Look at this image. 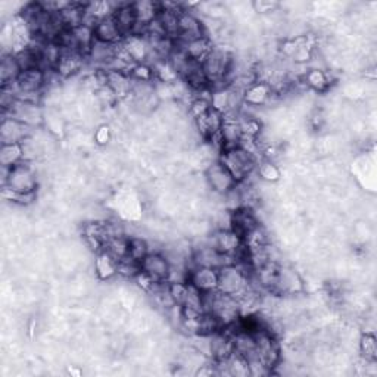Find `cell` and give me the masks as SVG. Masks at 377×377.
I'll return each instance as SVG.
<instances>
[{
	"mask_svg": "<svg viewBox=\"0 0 377 377\" xmlns=\"http://www.w3.org/2000/svg\"><path fill=\"white\" fill-rule=\"evenodd\" d=\"M94 274L99 280H111L112 277L118 276V261L106 251H102L94 255Z\"/></svg>",
	"mask_w": 377,
	"mask_h": 377,
	"instance_id": "ac0fdd59",
	"label": "cell"
},
{
	"mask_svg": "<svg viewBox=\"0 0 377 377\" xmlns=\"http://www.w3.org/2000/svg\"><path fill=\"white\" fill-rule=\"evenodd\" d=\"M208 243L211 246H214L220 254L231 256L234 259V264H236V256H238V254L240 252L243 246L240 236L236 231H233L231 229L229 230L217 229L208 239Z\"/></svg>",
	"mask_w": 377,
	"mask_h": 377,
	"instance_id": "52a82bcc",
	"label": "cell"
},
{
	"mask_svg": "<svg viewBox=\"0 0 377 377\" xmlns=\"http://www.w3.org/2000/svg\"><path fill=\"white\" fill-rule=\"evenodd\" d=\"M21 68L17 62V58L14 53H3L2 62H0V80H2V86H8L15 82L21 76Z\"/></svg>",
	"mask_w": 377,
	"mask_h": 377,
	"instance_id": "44dd1931",
	"label": "cell"
},
{
	"mask_svg": "<svg viewBox=\"0 0 377 377\" xmlns=\"http://www.w3.org/2000/svg\"><path fill=\"white\" fill-rule=\"evenodd\" d=\"M259 179L265 183H276L280 180V170L276 164L271 162L270 159H263L256 164L255 168Z\"/></svg>",
	"mask_w": 377,
	"mask_h": 377,
	"instance_id": "4316f807",
	"label": "cell"
},
{
	"mask_svg": "<svg viewBox=\"0 0 377 377\" xmlns=\"http://www.w3.org/2000/svg\"><path fill=\"white\" fill-rule=\"evenodd\" d=\"M137 21V27H148L152 21H155L159 15V3L141 0V2L132 3Z\"/></svg>",
	"mask_w": 377,
	"mask_h": 377,
	"instance_id": "ffe728a7",
	"label": "cell"
},
{
	"mask_svg": "<svg viewBox=\"0 0 377 377\" xmlns=\"http://www.w3.org/2000/svg\"><path fill=\"white\" fill-rule=\"evenodd\" d=\"M111 139V130L108 125H100L96 133H94V140H96L98 145H106Z\"/></svg>",
	"mask_w": 377,
	"mask_h": 377,
	"instance_id": "f546056e",
	"label": "cell"
},
{
	"mask_svg": "<svg viewBox=\"0 0 377 377\" xmlns=\"http://www.w3.org/2000/svg\"><path fill=\"white\" fill-rule=\"evenodd\" d=\"M301 78L305 87H310L311 90H315V91H324L330 87V85H332L327 71L320 68L308 69Z\"/></svg>",
	"mask_w": 377,
	"mask_h": 377,
	"instance_id": "7402d4cb",
	"label": "cell"
},
{
	"mask_svg": "<svg viewBox=\"0 0 377 377\" xmlns=\"http://www.w3.org/2000/svg\"><path fill=\"white\" fill-rule=\"evenodd\" d=\"M150 252L152 251L149 247V243L143 238H139V236L128 238V256L134 259L136 263L140 264Z\"/></svg>",
	"mask_w": 377,
	"mask_h": 377,
	"instance_id": "d4e9b609",
	"label": "cell"
},
{
	"mask_svg": "<svg viewBox=\"0 0 377 377\" xmlns=\"http://www.w3.org/2000/svg\"><path fill=\"white\" fill-rule=\"evenodd\" d=\"M273 94H274L273 89H271L267 82L255 81L251 86H247L243 90V102H245V106L259 108V106H264L271 99Z\"/></svg>",
	"mask_w": 377,
	"mask_h": 377,
	"instance_id": "4fadbf2b",
	"label": "cell"
},
{
	"mask_svg": "<svg viewBox=\"0 0 377 377\" xmlns=\"http://www.w3.org/2000/svg\"><path fill=\"white\" fill-rule=\"evenodd\" d=\"M360 352L364 361H377V340L371 332H365L360 339Z\"/></svg>",
	"mask_w": 377,
	"mask_h": 377,
	"instance_id": "484cf974",
	"label": "cell"
},
{
	"mask_svg": "<svg viewBox=\"0 0 377 377\" xmlns=\"http://www.w3.org/2000/svg\"><path fill=\"white\" fill-rule=\"evenodd\" d=\"M30 127L22 124L12 116H3L2 127H0V139L2 145L6 143H24L28 139Z\"/></svg>",
	"mask_w": 377,
	"mask_h": 377,
	"instance_id": "7c38bea8",
	"label": "cell"
},
{
	"mask_svg": "<svg viewBox=\"0 0 377 377\" xmlns=\"http://www.w3.org/2000/svg\"><path fill=\"white\" fill-rule=\"evenodd\" d=\"M118 28L123 33L124 39L128 37V35H133L137 27V21L136 15L133 10L132 3H118L115 5V10L112 14Z\"/></svg>",
	"mask_w": 377,
	"mask_h": 377,
	"instance_id": "9a60e30c",
	"label": "cell"
},
{
	"mask_svg": "<svg viewBox=\"0 0 377 377\" xmlns=\"http://www.w3.org/2000/svg\"><path fill=\"white\" fill-rule=\"evenodd\" d=\"M304 290L305 285L298 271L288 265H279L274 285L270 293L280 295V297H295V295H301Z\"/></svg>",
	"mask_w": 377,
	"mask_h": 377,
	"instance_id": "277c9868",
	"label": "cell"
},
{
	"mask_svg": "<svg viewBox=\"0 0 377 377\" xmlns=\"http://www.w3.org/2000/svg\"><path fill=\"white\" fill-rule=\"evenodd\" d=\"M188 283L202 293L214 292L218 288V270L207 267H191Z\"/></svg>",
	"mask_w": 377,
	"mask_h": 377,
	"instance_id": "30bf717a",
	"label": "cell"
},
{
	"mask_svg": "<svg viewBox=\"0 0 377 377\" xmlns=\"http://www.w3.org/2000/svg\"><path fill=\"white\" fill-rule=\"evenodd\" d=\"M252 268L243 264H230L218 270V288L221 293L236 298L249 286V273Z\"/></svg>",
	"mask_w": 377,
	"mask_h": 377,
	"instance_id": "7a4b0ae2",
	"label": "cell"
},
{
	"mask_svg": "<svg viewBox=\"0 0 377 377\" xmlns=\"http://www.w3.org/2000/svg\"><path fill=\"white\" fill-rule=\"evenodd\" d=\"M177 44H180V43H177ZM180 46L183 47L187 56L198 64H202L208 58V55L212 52V49H214L208 35H204V37H199L196 40H192V42H188L186 44H180Z\"/></svg>",
	"mask_w": 377,
	"mask_h": 377,
	"instance_id": "d6986e66",
	"label": "cell"
},
{
	"mask_svg": "<svg viewBox=\"0 0 377 377\" xmlns=\"http://www.w3.org/2000/svg\"><path fill=\"white\" fill-rule=\"evenodd\" d=\"M218 161L227 168L238 184L249 179L256 168V164L259 162L252 153L240 146L221 150Z\"/></svg>",
	"mask_w": 377,
	"mask_h": 377,
	"instance_id": "6da1fadb",
	"label": "cell"
},
{
	"mask_svg": "<svg viewBox=\"0 0 377 377\" xmlns=\"http://www.w3.org/2000/svg\"><path fill=\"white\" fill-rule=\"evenodd\" d=\"M141 271L148 274L155 283H165L170 276V263L162 252H150L140 263Z\"/></svg>",
	"mask_w": 377,
	"mask_h": 377,
	"instance_id": "ba28073f",
	"label": "cell"
},
{
	"mask_svg": "<svg viewBox=\"0 0 377 377\" xmlns=\"http://www.w3.org/2000/svg\"><path fill=\"white\" fill-rule=\"evenodd\" d=\"M252 8L258 14H273V12H277L280 3L270 2V0H256V2L252 3Z\"/></svg>",
	"mask_w": 377,
	"mask_h": 377,
	"instance_id": "f1b7e54d",
	"label": "cell"
},
{
	"mask_svg": "<svg viewBox=\"0 0 377 377\" xmlns=\"http://www.w3.org/2000/svg\"><path fill=\"white\" fill-rule=\"evenodd\" d=\"M6 114L8 116L15 118V120L28 125L30 128L39 125L43 121V112L40 109V106L22 100H17L8 112H3V115Z\"/></svg>",
	"mask_w": 377,
	"mask_h": 377,
	"instance_id": "9c48e42d",
	"label": "cell"
},
{
	"mask_svg": "<svg viewBox=\"0 0 377 377\" xmlns=\"http://www.w3.org/2000/svg\"><path fill=\"white\" fill-rule=\"evenodd\" d=\"M94 37L108 44H118L124 40V35L118 28L112 15L96 22V26H94Z\"/></svg>",
	"mask_w": 377,
	"mask_h": 377,
	"instance_id": "2e32d148",
	"label": "cell"
},
{
	"mask_svg": "<svg viewBox=\"0 0 377 377\" xmlns=\"http://www.w3.org/2000/svg\"><path fill=\"white\" fill-rule=\"evenodd\" d=\"M205 24L200 21L191 9H183L179 15V37L175 43L186 44L199 37H204Z\"/></svg>",
	"mask_w": 377,
	"mask_h": 377,
	"instance_id": "8992f818",
	"label": "cell"
},
{
	"mask_svg": "<svg viewBox=\"0 0 377 377\" xmlns=\"http://www.w3.org/2000/svg\"><path fill=\"white\" fill-rule=\"evenodd\" d=\"M259 226L258 218L252 208L240 207L231 211V230L238 233L240 238L249 233L252 229Z\"/></svg>",
	"mask_w": 377,
	"mask_h": 377,
	"instance_id": "5bb4252c",
	"label": "cell"
},
{
	"mask_svg": "<svg viewBox=\"0 0 377 377\" xmlns=\"http://www.w3.org/2000/svg\"><path fill=\"white\" fill-rule=\"evenodd\" d=\"M128 238L130 236L121 234V236H115V238L109 239L108 242L105 243V249L106 252H109L118 263L121 261V259L128 256Z\"/></svg>",
	"mask_w": 377,
	"mask_h": 377,
	"instance_id": "cb8c5ba5",
	"label": "cell"
},
{
	"mask_svg": "<svg viewBox=\"0 0 377 377\" xmlns=\"http://www.w3.org/2000/svg\"><path fill=\"white\" fill-rule=\"evenodd\" d=\"M222 121H224L222 114L211 108L208 112L196 118L195 125H196V130H198V133L200 134V137L209 141L211 139H214L220 134Z\"/></svg>",
	"mask_w": 377,
	"mask_h": 377,
	"instance_id": "8fae6325",
	"label": "cell"
},
{
	"mask_svg": "<svg viewBox=\"0 0 377 377\" xmlns=\"http://www.w3.org/2000/svg\"><path fill=\"white\" fill-rule=\"evenodd\" d=\"M24 161L22 143H6L0 148V165L12 168Z\"/></svg>",
	"mask_w": 377,
	"mask_h": 377,
	"instance_id": "603a6c76",
	"label": "cell"
},
{
	"mask_svg": "<svg viewBox=\"0 0 377 377\" xmlns=\"http://www.w3.org/2000/svg\"><path fill=\"white\" fill-rule=\"evenodd\" d=\"M85 56L78 52H69V51H62V56L59 59L55 71L59 77L68 78L77 74L78 71L82 68V64H85Z\"/></svg>",
	"mask_w": 377,
	"mask_h": 377,
	"instance_id": "e0dca14e",
	"label": "cell"
},
{
	"mask_svg": "<svg viewBox=\"0 0 377 377\" xmlns=\"http://www.w3.org/2000/svg\"><path fill=\"white\" fill-rule=\"evenodd\" d=\"M205 180L212 192L218 196L227 195L233 188L238 186L233 175L227 171V168L220 161L212 162L205 171Z\"/></svg>",
	"mask_w": 377,
	"mask_h": 377,
	"instance_id": "5b68a950",
	"label": "cell"
},
{
	"mask_svg": "<svg viewBox=\"0 0 377 377\" xmlns=\"http://www.w3.org/2000/svg\"><path fill=\"white\" fill-rule=\"evenodd\" d=\"M3 187H9L17 193H35L37 191V174L28 161H22L9 168Z\"/></svg>",
	"mask_w": 377,
	"mask_h": 377,
	"instance_id": "3957f363",
	"label": "cell"
},
{
	"mask_svg": "<svg viewBox=\"0 0 377 377\" xmlns=\"http://www.w3.org/2000/svg\"><path fill=\"white\" fill-rule=\"evenodd\" d=\"M170 288V293L174 299V302L177 305H183L186 302L187 298V292H188V281L183 283V281H175V283H168Z\"/></svg>",
	"mask_w": 377,
	"mask_h": 377,
	"instance_id": "83f0119b",
	"label": "cell"
}]
</instances>
